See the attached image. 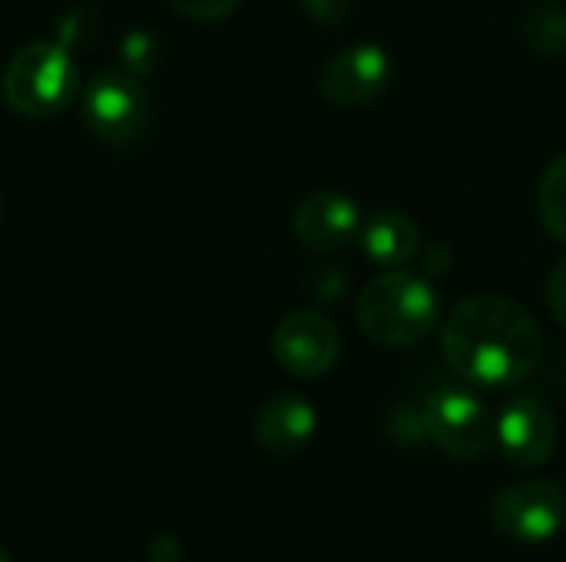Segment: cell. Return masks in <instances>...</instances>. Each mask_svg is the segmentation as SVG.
<instances>
[{
  "mask_svg": "<svg viewBox=\"0 0 566 562\" xmlns=\"http://www.w3.org/2000/svg\"><path fill=\"white\" fill-rule=\"evenodd\" d=\"M491 523L501 537L537 547L566 527V490L554 480H517L491 500Z\"/></svg>",
  "mask_w": 566,
  "mask_h": 562,
  "instance_id": "5b68a950",
  "label": "cell"
},
{
  "mask_svg": "<svg viewBox=\"0 0 566 562\" xmlns=\"http://www.w3.org/2000/svg\"><path fill=\"white\" fill-rule=\"evenodd\" d=\"M123 46H126V60H129L133 70H149L156 63L153 60V36L149 33H133Z\"/></svg>",
  "mask_w": 566,
  "mask_h": 562,
  "instance_id": "d6986e66",
  "label": "cell"
},
{
  "mask_svg": "<svg viewBox=\"0 0 566 562\" xmlns=\"http://www.w3.org/2000/svg\"><path fill=\"white\" fill-rule=\"evenodd\" d=\"M83 123L106 142H133L149 123V96L129 73H99L80 99Z\"/></svg>",
  "mask_w": 566,
  "mask_h": 562,
  "instance_id": "8992f818",
  "label": "cell"
},
{
  "mask_svg": "<svg viewBox=\"0 0 566 562\" xmlns=\"http://www.w3.org/2000/svg\"><path fill=\"white\" fill-rule=\"evenodd\" d=\"M434 285L408 268H388L358 295L361 331L385 348H418L438 325Z\"/></svg>",
  "mask_w": 566,
  "mask_h": 562,
  "instance_id": "7a4b0ae2",
  "label": "cell"
},
{
  "mask_svg": "<svg viewBox=\"0 0 566 562\" xmlns=\"http://www.w3.org/2000/svg\"><path fill=\"white\" fill-rule=\"evenodd\" d=\"M524 36L551 60H566V3L537 0L524 13Z\"/></svg>",
  "mask_w": 566,
  "mask_h": 562,
  "instance_id": "4fadbf2b",
  "label": "cell"
},
{
  "mask_svg": "<svg viewBox=\"0 0 566 562\" xmlns=\"http://www.w3.org/2000/svg\"><path fill=\"white\" fill-rule=\"evenodd\" d=\"M80 70L70 50L56 40H33L20 46L3 70V96L17 113L53 116L76 99Z\"/></svg>",
  "mask_w": 566,
  "mask_h": 562,
  "instance_id": "3957f363",
  "label": "cell"
},
{
  "mask_svg": "<svg viewBox=\"0 0 566 562\" xmlns=\"http://www.w3.org/2000/svg\"><path fill=\"white\" fill-rule=\"evenodd\" d=\"M308 288H312V298L315 301H342V295H345V288H348V278L335 268V265H328V268H318L315 275H312V282H308Z\"/></svg>",
  "mask_w": 566,
  "mask_h": 562,
  "instance_id": "2e32d148",
  "label": "cell"
},
{
  "mask_svg": "<svg viewBox=\"0 0 566 562\" xmlns=\"http://www.w3.org/2000/svg\"><path fill=\"white\" fill-rule=\"evenodd\" d=\"M544 291H547V308H551V315L566 328V258H560V262L551 268Z\"/></svg>",
  "mask_w": 566,
  "mask_h": 562,
  "instance_id": "ac0fdd59",
  "label": "cell"
},
{
  "mask_svg": "<svg viewBox=\"0 0 566 562\" xmlns=\"http://www.w3.org/2000/svg\"><path fill=\"white\" fill-rule=\"evenodd\" d=\"M361 225H365L361 205L338 189L312 192L308 199H302V205L292 215L295 238L312 252H338L352 245L361 235Z\"/></svg>",
  "mask_w": 566,
  "mask_h": 562,
  "instance_id": "30bf717a",
  "label": "cell"
},
{
  "mask_svg": "<svg viewBox=\"0 0 566 562\" xmlns=\"http://www.w3.org/2000/svg\"><path fill=\"white\" fill-rule=\"evenodd\" d=\"M318 431V414L302 394H275L255 414V441L275 457H289L308 447Z\"/></svg>",
  "mask_w": 566,
  "mask_h": 562,
  "instance_id": "8fae6325",
  "label": "cell"
},
{
  "mask_svg": "<svg viewBox=\"0 0 566 562\" xmlns=\"http://www.w3.org/2000/svg\"><path fill=\"white\" fill-rule=\"evenodd\" d=\"M0 562H10V553H7V547L0 543Z\"/></svg>",
  "mask_w": 566,
  "mask_h": 562,
  "instance_id": "44dd1931",
  "label": "cell"
},
{
  "mask_svg": "<svg viewBox=\"0 0 566 562\" xmlns=\"http://www.w3.org/2000/svg\"><path fill=\"white\" fill-rule=\"evenodd\" d=\"M179 556H182V547L169 533H163L149 543V562H179Z\"/></svg>",
  "mask_w": 566,
  "mask_h": 562,
  "instance_id": "ffe728a7",
  "label": "cell"
},
{
  "mask_svg": "<svg viewBox=\"0 0 566 562\" xmlns=\"http://www.w3.org/2000/svg\"><path fill=\"white\" fill-rule=\"evenodd\" d=\"M182 17L189 20H202V23H216L226 20L229 13H235L239 0H169Z\"/></svg>",
  "mask_w": 566,
  "mask_h": 562,
  "instance_id": "9a60e30c",
  "label": "cell"
},
{
  "mask_svg": "<svg viewBox=\"0 0 566 562\" xmlns=\"http://www.w3.org/2000/svg\"><path fill=\"white\" fill-rule=\"evenodd\" d=\"M494 441L514 467H544L560 441L557 417L537 397H514L494 421Z\"/></svg>",
  "mask_w": 566,
  "mask_h": 562,
  "instance_id": "9c48e42d",
  "label": "cell"
},
{
  "mask_svg": "<svg viewBox=\"0 0 566 562\" xmlns=\"http://www.w3.org/2000/svg\"><path fill=\"white\" fill-rule=\"evenodd\" d=\"M391 83V56L378 43L342 46L318 73L322 96L338 109H358L375 103Z\"/></svg>",
  "mask_w": 566,
  "mask_h": 562,
  "instance_id": "52a82bcc",
  "label": "cell"
},
{
  "mask_svg": "<svg viewBox=\"0 0 566 562\" xmlns=\"http://www.w3.org/2000/svg\"><path fill=\"white\" fill-rule=\"evenodd\" d=\"M361 248L368 255V262L381 265V268H405L418 252H421V232L418 222L405 212L385 209L375 212L365 225H361Z\"/></svg>",
  "mask_w": 566,
  "mask_h": 562,
  "instance_id": "7c38bea8",
  "label": "cell"
},
{
  "mask_svg": "<svg viewBox=\"0 0 566 562\" xmlns=\"http://www.w3.org/2000/svg\"><path fill=\"white\" fill-rule=\"evenodd\" d=\"M424 431L451 460L474 464L494 444V417L484 401L464 388H441L424 404Z\"/></svg>",
  "mask_w": 566,
  "mask_h": 562,
  "instance_id": "277c9868",
  "label": "cell"
},
{
  "mask_svg": "<svg viewBox=\"0 0 566 562\" xmlns=\"http://www.w3.org/2000/svg\"><path fill=\"white\" fill-rule=\"evenodd\" d=\"M537 209H541L544 229L557 242H566V152L547 166L541 189H537Z\"/></svg>",
  "mask_w": 566,
  "mask_h": 562,
  "instance_id": "5bb4252c",
  "label": "cell"
},
{
  "mask_svg": "<svg viewBox=\"0 0 566 562\" xmlns=\"http://www.w3.org/2000/svg\"><path fill=\"white\" fill-rule=\"evenodd\" d=\"M342 351L338 328L318 311H292L272 335L275 361L295 378H322L335 368Z\"/></svg>",
  "mask_w": 566,
  "mask_h": 562,
  "instance_id": "ba28073f",
  "label": "cell"
},
{
  "mask_svg": "<svg viewBox=\"0 0 566 562\" xmlns=\"http://www.w3.org/2000/svg\"><path fill=\"white\" fill-rule=\"evenodd\" d=\"M0 215H3V195H0Z\"/></svg>",
  "mask_w": 566,
  "mask_h": 562,
  "instance_id": "7402d4cb",
  "label": "cell"
},
{
  "mask_svg": "<svg viewBox=\"0 0 566 562\" xmlns=\"http://www.w3.org/2000/svg\"><path fill=\"white\" fill-rule=\"evenodd\" d=\"M302 10L308 13L312 23L318 26H335L348 17L352 0H302Z\"/></svg>",
  "mask_w": 566,
  "mask_h": 562,
  "instance_id": "e0dca14e",
  "label": "cell"
},
{
  "mask_svg": "<svg viewBox=\"0 0 566 562\" xmlns=\"http://www.w3.org/2000/svg\"><path fill=\"white\" fill-rule=\"evenodd\" d=\"M441 351L461 381L504 391L534 374L544 354V335L521 301L471 295L444 321Z\"/></svg>",
  "mask_w": 566,
  "mask_h": 562,
  "instance_id": "6da1fadb",
  "label": "cell"
}]
</instances>
